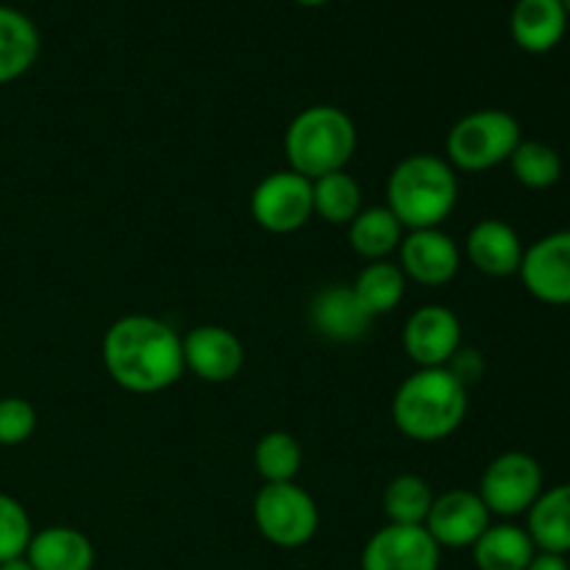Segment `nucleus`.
<instances>
[{
  "mask_svg": "<svg viewBox=\"0 0 570 570\" xmlns=\"http://www.w3.org/2000/svg\"><path fill=\"white\" fill-rule=\"evenodd\" d=\"M100 354L111 382L134 395L165 393L187 371L176 328L150 315H126L111 323Z\"/></svg>",
  "mask_w": 570,
  "mask_h": 570,
  "instance_id": "obj_1",
  "label": "nucleus"
},
{
  "mask_svg": "<svg viewBox=\"0 0 570 570\" xmlns=\"http://www.w3.org/2000/svg\"><path fill=\"white\" fill-rule=\"evenodd\" d=\"M468 417V387L449 367H417L393 395V423L415 443H440Z\"/></svg>",
  "mask_w": 570,
  "mask_h": 570,
  "instance_id": "obj_2",
  "label": "nucleus"
},
{
  "mask_svg": "<svg viewBox=\"0 0 570 570\" xmlns=\"http://www.w3.org/2000/svg\"><path fill=\"white\" fill-rule=\"evenodd\" d=\"M387 209L404 232L440 228L460 200V178L445 159L434 154H410L387 176Z\"/></svg>",
  "mask_w": 570,
  "mask_h": 570,
  "instance_id": "obj_3",
  "label": "nucleus"
},
{
  "mask_svg": "<svg viewBox=\"0 0 570 570\" xmlns=\"http://www.w3.org/2000/svg\"><path fill=\"white\" fill-rule=\"evenodd\" d=\"M284 154L289 170L309 181L345 170L356 154V122L337 106H309L284 131Z\"/></svg>",
  "mask_w": 570,
  "mask_h": 570,
  "instance_id": "obj_4",
  "label": "nucleus"
},
{
  "mask_svg": "<svg viewBox=\"0 0 570 570\" xmlns=\"http://www.w3.org/2000/svg\"><path fill=\"white\" fill-rule=\"evenodd\" d=\"M523 131L515 115L504 109H476L451 126L445 137L449 165L462 173H484L507 165L521 145Z\"/></svg>",
  "mask_w": 570,
  "mask_h": 570,
  "instance_id": "obj_5",
  "label": "nucleus"
},
{
  "mask_svg": "<svg viewBox=\"0 0 570 570\" xmlns=\"http://www.w3.org/2000/svg\"><path fill=\"white\" fill-rule=\"evenodd\" d=\"M254 523L267 543L278 549H301L321 529L315 499L295 482L265 484L254 499Z\"/></svg>",
  "mask_w": 570,
  "mask_h": 570,
  "instance_id": "obj_6",
  "label": "nucleus"
},
{
  "mask_svg": "<svg viewBox=\"0 0 570 570\" xmlns=\"http://www.w3.org/2000/svg\"><path fill=\"white\" fill-rule=\"evenodd\" d=\"M543 468L527 451H504L482 473L476 493L490 515L518 518L532 510L543 493Z\"/></svg>",
  "mask_w": 570,
  "mask_h": 570,
  "instance_id": "obj_7",
  "label": "nucleus"
},
{
  "mask_svg": "<svg viewBox=\"0 0 570 570\" xmlns=\"http://www.w3.org/2000/svg\"><path fill=\"white\" fill-rule=\"evenodd\" d=\"M250 217L271 234H295L315 217L312 181L293 170H276L250 193Z\"/></svg>",
  "mask_w": 570,
  "mask_h": 570,
  "instance_id": "obj_8",
  "label": "nucleus"
},
{
  "mask_svg": "<svg viewBox=\"0 0 570 570\" xmlns=\"http://www.w3.org/2000/svg\"><path fill=\"white\" fill-rule=\"evenodd\" d=\"M518 276L527 293L540 304L570 306V228L534 239L523 250Z\"/></svg>",
  "mask_w": 570,
  "mask_h": 570,
  "instance_id": "obj_9",
  "label": "nucleus"
},
{
  "mask_svg": "<svg viewBox=\"0 0 570 570\" xmlns=\"http://www.w3.org/2000/svg\"><path fill=\"white\" fill-rule=\"evenodd\" d=\"M462 265V250L443 228H417L406 232L399 248V267L406 282L421 287H445L456 278Z\"/></svg>",
  "mask_w": 570,
  "mask_h": 570,
  "instance_id": "obj_10",
  "label": "nucleus"
},
{
  "mask_svg": "<svg viewBox=\"0 0 570 570\" xmlns=\"http://www.w3.org/2000/svg\"><path fill=\"white\" fill-rule=\"evenodd\" d=\"M440 546L423 527L387 523L362 549V570H440Z\"/></svg>",
  "mask_w": 570,
  "mask_h": 570,
  "instance_id": "obj_11",
  "label": "nucleus"
},
{
  "mask_svg": "<svg viewBox=\"0 0 570 570\" xmlns=\"http://www.w3.org/2000/svg\"><path fill=\"white\" fill-rule=\"evenodd\" d=\"M401 343L417 367H445L462 348V323L449 306L426 304L406 317Z\"/></svg>",
  "mask_w": 570,
  "mask_h": 570,
  "instance_id": "obj_12",
  "label": "nucleus"
},
{
  "mask_svg": "<svg viewBox=\"0 0 570 570\" xmlns=\"http://www.w3.org/2000/svg\"><path fill=\"white\" fill-rule=\"evenodd\" d=\"M490 510L476 490H449L434 495L426 529L440 549H471L490 527Z\"/></svg>",
  "mask_w": 570,
  "mask_h": 570,
  "instance_id": "obj_13",
  "label": "nucleus"
},
{
  "mask_svg": "<svg viewBox=\"0 0 570 570\" xmlns=\"http://www.w3.org/2000/svg\"><path fill=\"white\" fill-rule=\"evenodd\" d=\"M184 367L193 371L200 382L226 384L239 376L245 365V345L232 328L204 323L189 328L181 337Z\"/></svg>",
  "mask_w": 570,
  "mask_h": 570,
  "instance_id": "obj_14",
  "label": "nucleus"
},
{
  "mask_svg": "<svg viewBox=\"0 0 570 570\" xmlns=\"http://www.w3.org/2000/svg\"><path fill=\"white\" fill-rule=\"evenodd\" d=\"M306 315H309V326L317 337L337 345L360 343L373 323L351 284H328V287L317 289Z\"/></svg>",
  "mask_w": 570,
  "mask_h": 570,
  "instance_id": "obj_15",
  "label": "nucleus"
},
{
  "mask_svg": "<svg viewBox=\"0 0 570 570\" xmlns=\"http://www.w3.org/2000/svg\"><path fill=\"white\" fill-rule=\"evenodd\" d=\"M523 250H527V245H523L521 234L510 223L499 220V217H484V220H479L468 232L465 239L468 262L490 278L518 276Z\"/></svg>",
  "mask_w": 570,
  "mask_h": 570,
  "instance_id": "obj_16",
  "label": "nucleus"
},
{
  "mask_svg": "<svg viewBox=\"0 0 570 570\" xmlns=\"http://www.w3.org/2000/svg\"><path fill=\"white\" fill-rule=\"evenodd\" d=\"M568 14L562 0H518L510 14L512 42L534 56L551 53L568 33Z\"/></svg>",
  "mask_w": 570,
  "mask_h": 570,
  "instance_id": "obj_17",
  "label": "nucleus"
},
{
  "mask_svg": "<svg viewBox=\"0 0 570 570\" xmlns=\"http://www.w3.org/2000/svg\"><path fill=\"white\" fill-rule=\"evenodd\" d=\"M26 560L33 570H92L95 549L78 529L48 527L31 534Z\"/></svg>",
  "mask_w": 570,
  "mask_h": 570,
  "instance_id": "obj_18",
  "label": "nucleus"
},
{
  "mask_svg": "<svg viewBox=\"0 0 570 570\" xmlns=\"http://www.w3.org/2000/svg\"><path fill=\"white\" fill-rule=\"evenodd\" d=\"M527 532L538 551L570 554V482L540 493L527 512Z\"/></svg>",
  "mask_w": 570,
  "mask_h": 570,
  "instance_id": "obj_19",
  "label": "nucleus"
},
{
  "mask_svg": "<svg viewBox=\"0 0 570 570\" xmlns=\"http://www.w3.org/2000/svg\"><path fill=\"white\" fill-rule=\"evenodd\" d=\"M39 31L28 14L0 6V87L26 76L39 59Z\"/></svg>",
  "mask_w": 570,
  "mask_h": 570,
  "instance_id": "obj_20",
  "label": "nucleus"
},
{
  "mask_svg": "<svg viewBox=\"0 0 570 570\" xmlns=\"http://www.w3.org/2000/svg\"><path fill=\"white\" fill-rule=\"evenodd\" d=\"M471 551L479 570H527L538 554L527 527L518 523H490Z\"/></svg>",
  "mask_w": 570,
  "mask_h": 570,
  "instance_id": "obj_21",
  "label": "nucleus"
},
{
  "mask_svg": "<svg viewBox=\"0 0 570 570\" xmlns=\"http://www.w3.org/2000/svg\"><path fill=\"white\" fill-rule=\"evenodd\" d=\"M404 226L387 206H371L362 209L354 220L348 223V243L356 256L365 262H382L399 254L401 239H404Z\"/></svg>",
  "mask_w": 570,
  "mask_h": 570,
  "instance_id": "obj_22",
  "label": "nucleus"
},
{
  "mask_svg": "<svg viewBox=\"0 0 570 570\" xmlns=\"http://www.w3.org/2000/svg\"><path fill=\"white\" fill-rule=\"evenodd\" d=\"M351 287H354L356 298H360V304L365 306L367 315L376 321V317L390 315V312L404 301L406 276L399 267V262L393 259L367 262Z\"/></svg>",
  "mask_w": 570,
  "mask_h": 570,
  "instance_id": "obj_23",
  "label": "nucleus"
},
{
  "mask_svg": "<svg viewBox=\"0 0 570 570\" xmlns=\"http://www.w3.org/2000/svg\"><path fill=\"white\" fill-rule=\"evenodd\" d=\"M312 206L321 220L332 226H348L362 212V187L348 170L328 173L312 181Z\"/></svg>",
  "mask_w": 570,
  "mask_h": 570,
  "instance_id": "obj_24",
  "label": "nucleus"
},
{
  "mask_svg": "<svg viewBox=\"0 0 570 570\" xmlns=\"http://www.w3.org/2000/svg\"><path fill=\"white\" fill-rule=\"evenodd\" d=\"M432 504V484L423 476H415V473H401V476H395L393 482L384 488L382 495L387 523H399V527H423Z\"/></svg>",
  "mask_w": 570,
  "mask_h": 570,
  "instance_id": "obj_25",
  "label": "nucleus"
},
{
  "mask_svg": "<svg viewBox=\"0 0 570 570\" xmlns=\"http://www.w3.org/2000/svg\"><path fill=\"white\" fill-rule=\"evenodd\" d=\"M507 165H510L512 176L521 187L538 189V193L560 184L562 170H566L560 150L543 139H521Z\"/></svg>",
  "mask_w": 570,
  "mask_h": 570,
  "instance_id": "obj_26",
  "label": "nucleus"
},
{
  "mask_svg": "<svg viewBox=\"0 0 570 570\" xmlns=\"http://www.w3.org/2000/svg\"><path fill=\"white\" fill-rule=\"evenodd\" d=\"M304 465V449L289 432L262 434L254 449V468L265 484L295 482Z\"/></svg>",
  "mask_w": 570,
  "mask_h": 570,
  "instance_id": "obj_27",
  "label": "nucleus"
},
{
  "mask_svg": "<svg viewBox=\"0 0 570 570\" xmlns=\"http://www.w3.org/2000/svg\"><path fill=\"white\" fill-rule=\"evenodd\" d=\"M31 534L33 527L26 507L11 495L0 493V566L17 560V557H26Z\"/></svg>",
  "mask_w": 570,
  "mask_h": 570,
  "instance_id": "obj_28",
  "label": "nucleus"
},
{
  "mask_svg": "<svg viewBox=\"0 0 570 570\" xmlns=\"http://www.w3.org/2000/svg\"><path fill=\"white\" fill-rule=\"evenodd\" d=\"M37 432V410L26 399L6 395L0 399V449L28 443Z\"/></svg>",
  "mask_w": 570,
  "mask_h": 570,
  "instance_id": "obj_29",
  "label": "nucleus"
},
{
  "mask_svg": "<svg viewBox=\"0 0 570 570\" xmlns=\"http://www.w3.org/2000/svg\"><path fill=\"white\" fill-rule=\"evenodd\" d=\"M445 367H449V371L454 373L465 387H471V384L484 373V360L479 356V351L465 348V345H462V348L451 356V362Z\"/></svg>",
  "mask_w": 570,
  "mask_h": 570,
  "instance_id": "obj_30",
  "label": "nucleus"
},
{
  "mask_svg": "<svg viewBox=\"0 0 570 570\" xmlns=\"http://www.w3.org/2000/svg\"><path fill=\"white\" fill-rule=\"evenodd\" d=\"M527 570H570L568 560L562 554H549V551H538L529 562Z\"/></svg>",
  "mask_w": 570,
  "mask_h": 570,
  "instance_id": "obj_31",
  "label": "nucleus"
},
{
  "mask_svg": "<svg viewBox=\"0 0 570 570\" xmlns=\"http://www.w3.org/2000/svg\"><path fill=\"white\" fill-rule=\"evenodd\" d=\"M0 570H33L31 562L26 560V557H17V560H9L0 566Z\"/></svg>",
  "mask_w": 570,
  "mask_h": 570,
  "instance_id": "obj_32",
  "label": "nucleus"
},
{
  "mask_svg": "<svg viewBox=\"0 0 570 570\" xmlns=\"http://www.w3.org/2000/svg\"><path fill=\"white\" fill-rule=\"evenodd\" d=\"M295 3H301V6H323V3H328V0H295Z\"/></svg>",
  "mask_w": 570,
  "mask_h": 570,
  "instance_id": "obj_33",
  "label": "nucleus"
},
{
  "mask_svg": "<svg viewBox=\"0 0 570 570\" xmlns=\"http://www.w3.org/2000/svg\"><path fill=\"white\" fill-rule=\"evenodd\" d=\"M562 6H566V14H568V20H570V0H562Z\"/></svg>",
  "mask_w": 570,
  "mask_h": 570,
  "instance_id": "obj_34",
  "label": "nucleus"
}]
</instances>
